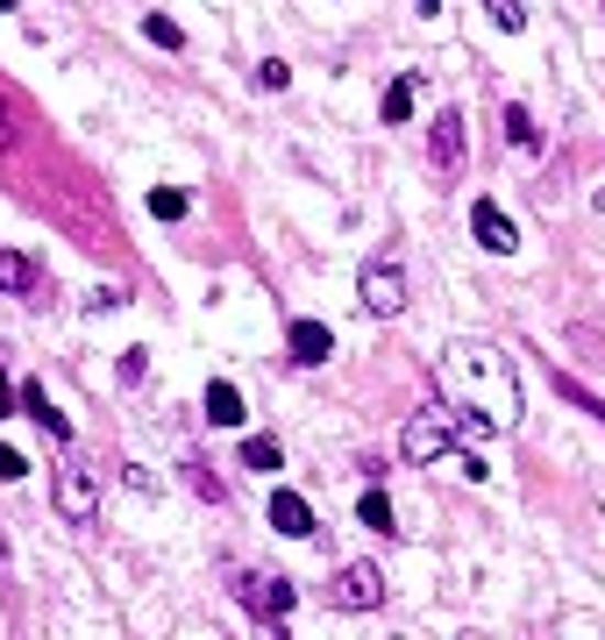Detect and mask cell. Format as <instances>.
<instances>
[{"instance_id":"obj_1","label":"cell","mask_w":605,"mask_h":640,"mask_svg":"<svg viewBox=\"0 0 605 640\" xmlns=\"http://www.w3.org/2000/svg\"><path fill=\"white\" fill-rule=\"evenodd\" d=\"M435 385H442V399L457 406L463 441H484V434L520 427V377H513L506 349H492V342H449L442 356H435Z\"/></svg>"},{"instance_id":"obj_2","label":"cell","mask_w":605,"mask_h":640,"mask_svg":"<svg viewBox=\"0 0 605 640\" xmlns=\"http://www.w3.org/2000/svg\"><path fill=\"white\" fill-rule=\"evenodd\" d=\"M457 441H463V427H457V413H414L406 420V434H399V455L406 463H442V455H457Z\"/></svg>"},{"instance_id":"obj_3","label":"cell","mask_w":605,"mask_h":640,"mask_svg":"<svg viewBox=\"0 0 605 640\" xmlns=\"http://www.w3.org/2000/svg\"><path fill=\"white\" fill-rule=\"evenodd\" d=\"M51 506H57V520H72V527L94 520V512H100V470L72 455V463L57 470V484H51Z\"/></svg>"},{"instance_id":"obj_4","label":"cell","mask_w":605,"mask_h":640,"mask_svg":"<svg viewBox=\"0 0 605 640\" xmlns=\"http://www.w3.org/2000/svg\"><path fill=\"white\" fill-rule=\"evenodd\" d=\"M235 598L250 605V613L264 619L271 633H285V613H293V598H299V591L285 584V576H264V570H242V576H235Z\"/></svg>"},{"instance_id":"obj_5","label":"cell","mask_w":605,"mask_h":640,"mask_svg":"<svg viewBox=\"0 0 605 640\" xmlns=\"http://www.w3.org/2000/svg\"><path fill=\"white\" fill-rule=\"evenodd\" d=\"M356 299H363V313H399L406 307V271L392 256H371L363 278H356Z\"/></svg>"},{"instance_id":"obj_6","label":"cell","mask_w":605,"mask_h":640,"mask_svg":"<svg viewBox=\"0 0 605 640\" xmlns=\"http://www.w3.org/2000/svg\"><path fill=\"white\" fill-rule=\"evenodd\" d=\"M328 605H336V613H371V605H385V576H377V562H350V570L328 584Z\"/></svg>"},{"instance_id":"obj_7","label":"cell","mask_w":605,"mask_h":640,"mask_svg":"<svg viewBox=\"0 0 605 640\" xmlns=\"http://www.w3.org/2000/svg\"><path fill=\"white\" fill-rule=\"evenodd\" d=\"M471 235H477V250H492V256H513V250H520V228H513V213L498 207V200H477L471 207Z\"/></svg>"},{"instance_id":"obj_8","label":"cell","mask_w":605,"mask_h":640,"mask_svg":"<svg viewBox=\"0 0 605 640\" xmlns=\"http://www.w3.org/2000/svg\"><path fill=\"white\" fill-rule=\"evenodd\" d=\"M285 349H293V363L321 371V363L336 356V328H328V320H307V313H299L293 328H285Z\"/></svg>"},{"instance_id":"obj_9","label":"cell","mask_w":605,"mask_h":640,"mask_svg":"<svg viewBox=\"0 0 605 640\" xmlns=\"http://www.w3.org/2000/svg\"><path fill=\"white\" fill-rule=\"evenodd\" d=\"M428 164L442 178H457L463 172V114L457 107H442V121H435V135H428Z\"/></svg>"},{"instance_id":"obj_10","label":"cell","mask_w":605,"mask_h":640,"mask_svg":"<svg viewBox=\"0 0 605 640\" xmlns=\"http://www.w3.org/2000/svg\"><path fill=\"white\" fill-rule=\"evenodd\" d=\"M271 527H278L285 541H307V533H314V506L299 492H271Z\"/></svg>"},{"instance_id":"obj_11","label":"cell","mask_w":605,"mask_h":640,"mask_svg":"<svg viewBox=\"0 0 605 640\" xmlns=\"http://www.w3.org/2000/svg\"><path fill=\"white\" fill-rule=\"evenodd\" d=\"M498 121H506V143L520 150V157H541V129H535V114H527L520 100H506V107H498Z\"/></svg>"},{"instance_id":"obj_12","label":"cell","mask_w":605,"mask_h":640,"mask_svg":"<svg viewBox=\"0 0 605 640\" xmlns=\"http://www.w3.org/2000/svg\"><path fill=\"white\" fill-rule=\"evenodd\" d=\"M207 420H215V427H242V420H250V413H242V391L229 385V377L207 385Z\"/></svg>"},{"instance_id":"obj_13","label":"cell","mask_w":605,"mask_h":640,"mask_svg":"<svg viewBox=\"0 0 605 640\" xmlns=\"http://www.w3.org/2000/svg\"><path fill=\"white\" fill-rule=\"evenodd\" d=\"M414 100H420V79H414V71H399V79L385 86V129H399V121L414 114Z\"/></svg>"},{"instance_id":"obj_14","label":"cell","mask_w":605,"mask_h":640,"mask_svg":"<svg viewBox=\"0 0 605 640\" xmlns=\"http://www.w3.org/2000/svg\"><path fill=\"white\" fill-rule=\"evenodd\" d=\"M0 293H36V264H29L22 250H0Z\"/></svg>"},{"instance_id":"obj_15","label":"cell","mask_w":605,"mask_h":640,"mask_svg":"<svg viewBox=\"0 0 605 640\" xmlns=\"http://www.w3.org/2000/svg\"><path fill=\"white\" fill-rule=\"evenodd\" d=\"M556 399H570V406H578V413H592V420L605 427V399H598L592 385H578V377H570V371H556Z\"/></svg>"},{"instance_id":"obj_16","label":"cell","mask_w":605,"mask_h":640,"mask_svg":"<svg viewBox=\"0 0 605 640\" xmlns=\"http://www.w3.org/2000/svg\"><path fill=\"white\" fill-rule=\"evenodd\" d=\"M356 520L371 527V533H399V520H392V498H385V492H363V498H356Z\"/></svg>"},{"instance_id":"obj_17","label":"cell","mask_w":605,"mask_h":640,"mask_svg":"<svg viewBox=\"0 0 605 640\" xmlns=\"http://www.w3.org/2000/svg\"><path fill=\"white\" fill-rule=\"evenodd\" d=\"M278 463H285V449L271 434H250V441H242V470H264V477H271Z\"/></svg>"},{"instance_id":"obj_18","label":"cell","mask_w":605,"mask_h":640,"mask_svg":"<svg viewBox=\"0 0 605 640\" xmlns=\"http://www.w3.org/2000/svg\"><path fill=\"white\" fill-rule=\"evenodd\" d=\"M186 192H178V186H150V221H186Z\"/></svg>"},{"instance_id":"obj_19","label":"cell","mask_w":605,"mask_h":640,"mask_svg":"<svg viewBox=\"0 0 605 640\" xmlns=\"http://www.w3.org/2000/svg\"><path fill=\"white\" fill-rule=\"evenodd\" d=\"M143 36L157 43V51H186V29H178L172 14H143Z\"/></svg>"},{"instance_id":"obj_20","label":"cell","mask_w":605,"mask_h":640,"mask_svg":"<svg viewBox=\"0 0 605 640\" xmlns=\"http://www.w3.org/2000/svg\"><path fill=\"white\" fill-rule=\"evenodd\" d=\"M484 14H492L506 36H520V29H527V8H520V0H484Z\"/></svg>"},{"instance_id":"obj_21","label":"cell","mask_w":605,"mask_h":640,"mask_svg":"<svg viewBox=\"0 0 605 640\" xmlns=\"http://www.w3.org/2000/svg\"><path fill=\"white\" fill-rule=\"evenodd\" d=\"M186 484H193V492H200V498H215V506H221V498H229V484H221V477H215V470H207V463H186Z\"/></svg>"},{"instance_id":"obj_22","label":"cell","mask_w":605,"mask_h":640,"mask_svg":"<svg viewBox=\"0 0 605 640\" xmlns=\"http://www.w3.org/2000/svg\"><path fill=\"white\" fill-rule=\"evenodd\" d=\"M256 86H264V93H285V86H293V65H285V57H264V65H256Z\"/></svg>"},{"instance_id":"obj_23","label":"cell","mask_w":605,"mask_h":640,"mask_svg":"<svg viewBox=\"0 0 605 640\" xmlns=\"http://www.w3.org/2000/svg\"><path fill=\"white\" fill-rule=\"evenodd\" d=\"M121 299H129V293H121V285H94V293H86V313H114Z\"/></svg>"},{"instance_id":"obj_24","label":"cell","mask_w":605,"mask_h":640,"mask_svg":"<svg viewBox=\"0 0 605 640\" xmlns=\"http://www.w3.org/2000/svg\"><path fill=\"white\" fill-rule=\"evenodd\" d=\"M143 371H150L143 349H121V385H143Z\"/></svg>"},{"instance_id":"obj_25","label":"cell","mask_w":605,"mask_h":640,"mask_svg":"<svg viewBox=\"0 0 605 640\" xmlns=\"http://www.w3.org/2000/svg\"><path fill=\"white\" fill-rule=\"evenodd\" d=\"M14 477H29V463H22V449H8V441H0V484H14Z\"/></svg>"},{"instance_id":"obj_26","label":"cell","mask_w":605,"mask_h":640,"mask_svg":"<svg viewBox=\"0 0 605 640\" xmlns=\"http://www.w3.org/2000/svg\"><path fill=\"white\" fill-rule=\"evenodd\" d=\"M14 143V114H8V100H0V150Z\"/></svg>"},{"instance_id":"obj_27","label":"cell","mask_w":605,"mask_h":640,"mask_svg":"<svg viewBox=\"0 0 605 640\" xmlns=\"http://www.w3.org/2000/svg\"><path fill=\"white\" fill-rule=\"evenodd\" d=\"M0 584H14V555H8V541H0Z\"/></svg>"},{"instance_id":"obj_28","label":"cell","mask_w":605,"mask_h":640,"mask_svg":"<svg viewBox=\"0 0 605 640\" xmlns=\"http://www.w3.org/2000/svg\"><path fill=\"white\" fill-rule=\"evenodd\" d=\"M14 413V385H8V377H0V420H8Z\"/></svg>"},{"instance_id":"obj_29","label":"cell","mask_w":605,"mask_h":640,"mask_svg":"<svg viewBox=\"0 0 605 640\" xmlns=\"http://www.w3.org/2000/svg\"><path fill=\"white\" fill-rule=\"evenodd\" d=\"M420 14H442V0H420Z\"/></svg>"},{"instance_id":"obj_30","label":"cell","mask_w":605,"mask_h":640,"mask_svg":"<svg viewBox=\"0 0 605 640\" xmlns=\"http://www.w3.org/2000/svg\"><path fill=\"white\" fill-rule=\"evenodd\" d=\"M0 14H14V0H0Z\"/></svg>"}]
</instances>
